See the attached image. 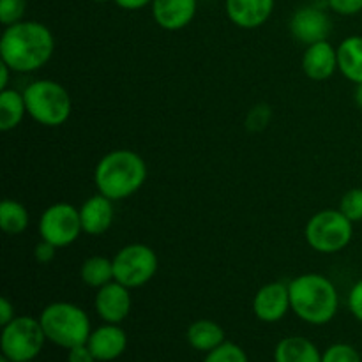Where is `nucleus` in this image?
Here are the masks:
<instances>
[{"mask_svg": "<svg viewBox=\"0 0 362 362\" xmlns=\"http://www.w3.org/2000/svg\"><path fill=\"white\" fill-rule=\"evenodd\" d=\"M55 52V37L41 21L21 20L9 25L0 39L2 62L13 73H34L48 64Z\"/></svg>", "mask_w": 362, "mask_h": 362, "instance_id": "1", "label": "nucleus"}, {"mask_svg": "<svg viewBox=\"0 0 362 362\" xmlns=\"http://www.w3.org/2000/svg\"><path fill=\"white\" fill-rule=\"evenodd\" d=\"M147 180V165L140 154L127 148L112 151L99 159L94 170L98 191L110 200L119 202L133 197Z\"/></svg>", "mask_w": 362, "mask_h": 362, "instance_id": "2", "label": "nucleus"}, {"mask_svg": "<svg viewBox=\"0 0 362 362\" xmlns=\"http://www.w3.org/2000/svg\"><path fill=\"white\" fill-rule=\"evenodd\" d=\"M288 288L292 311L306 324L325 325L338 313V290L327 276L300 274L288 283Z\"/></svg>", "mask_w": 362, "mask_h": 362, "instance_id": "3", "label": "nucleus"}, {"mask_svg": "<svg viewBox=\"0 0 362 362\" xmlns=\"http://www.w3.org/2000/svg\"><path fill=\"white\" fill-rule=\"evenodd\" d=\"M39 322L46 339L60 349L85 345L90 338V318L80 306L71 303H52L41 311Z\"/></svg>", "mask_w": 362, "mask_h": 362, "instance_id": "4", "label": "nucleus"}, {"mask_svg": "<svg viewBox=\"0 0 362 362\" xmlns=\"http://www.w3.org/2000/svg\"><path fill=\"white\" fill-rule=\"evenodd\" d=\"M23 98L27 103V113L41 126H62L73 112V99L67 88L59 81H32L23 90Z\"/></svg>", "mask_w": 362, "mask_h": 362, "instance_id": "5", "label": "nucleus"}, {"mask_svg": "<svg viewBox=\"0 0 362 362\" xmlns=\"http://www.w3.org/2000/svg\"><path fill=\"white\" fill-rule=\"evenodd\" d=\"M304 237L311 250L334 255L352 243L354 223L339 209H325L308 221Z\"/></svg>", "mask_w": 362, "mask_h": 362, "instance_id": "6", "label": "nucleus"}, {"mask_svg": "<svg viewBox=\"0 0 362 362\" xmlns=\"http://www.w3.org/2000/svg\"><path fill=\"white\" fill-rule=\"evenodd\" d=\"M46 341L48 339L39 318L16 317L2 327L0 349L2 356L13 362H30L42 352Z\"/></svg>", "mask_w": 362, "mask_h": 362, "instance_id": "7", "label": "nucleus"}, {"mask_svg": "<svg viewBox=\"0 0 362 362\" xmlns=\"http://www.w3.org/2000/svg\"><path fill=\"white\" fill-rule=\"evenodd\" d=\"M158 267V255L147 244H127L113 257L115 281L129 290L147 285L156 276Z\"/></svg>", "mask_w": 362, "mask_h": 362, "instance_id": "8", "label": "nucleus"}, {"mask_svg": "<svg viewBox=\"0 0 362 362\" xmlns=\"http://www.w3.org/2000/svg\"><path fill=\"white\" fill-rule=\"evenodd\" d=\"M39 235L42 240H48L57 247H66L76 243L80 233L83 232L80 219V209L74 205L60 202L49 205L39 218Z\"/></svg>", "mask_w": 362, "mask_h": 362, "instance_id": "9", "label": "nucleus"}, {"mask_svg": "<svg viewBox=\"0 0 362 362\" xmlns=\"http://www.w3.org/2000/svg\"><path fill=\"white\" fill-rule=\"evenodd\" d=\"M331 28V18L324 9L317 6L300 7L290 18V34L293 39L306 46L327 41Z\"/></svg>", "mask_w": 362, "mask_h": 362, "instance_id": "10", "label": "nucleus"}, {"mask_svg": "<svg viewBox=\"0 0 362 362\" xmlns=\"http://www.w3.org/2000/svg\"><path fill=\"white\" fill-rule=\"evenodd\" d=\"M292 310L290 304V288L281 281H272L262 286L253 299L255 317L265 324H276L283 320Z\"/></svg>", "mask_w": 362, "mask_h": 362, "instance_id": "11", "label": "nucleus"}, {"mask_svg": "<svg viewBox=\"0 0 362 362\" xmlns=\"http://www.w3.org/2000/svg\"><path fill=\"white\" fill-rule=\"evenodd\" d=\"M131 293L129 288L120 285L119 281H112L108 285L98 288L94 308L105 324H122L131 313Z\"/></svg>", "mask_w": 362, "mask_h": 362, "instance_id": "12", "label": "nucleus"}, {"mask_svg": "<svg viewBox=\"0 0 362 362\" xmlns=\"http://www.w3.org/2000/svg\"><path fill=\"white\" fill-rule=\"evenodd\" d=\"M151 9L152 18L163 30L177 32L194 20L198 0H154Z\"/></svg>", "mask_w": 362, "mask_h": 362, "instance_id": "13", "label": "nucleus"}, {"mask_svg": "<svg viewBox=\"0 0 362 362\" xmlns=\"http://www.w3.org/2000/svg\"><path fill=\"white\" fill-rule=\"evenodd\" d=\"M276 0H225L228 20L235 27L253 30L271 18Z\"/></svg>", "mask_w": 362, "mask_h": 362, "instance_id": "14", "label": "nucleus"}, {"mask_svg": "<svg viewBox=\"0 0 362 362\" xmlns=\"http://www.w3.org/2000/svg\"><path fill=\"white\" fill-rule=\"evenodd\" d=\"M87 345L99 362L115 361L127 350V334L119 324H105L90 332Z\"/></svg>", "mask_w": 362, "mask_h": 362, "instance_id": "15", "label": "nucleus"}, {"mask_svg": "<svg viewBox=\"0 0 362 362\" xmlns=\"http://www.w3.org/2000/svg\"><path fill=\"white\" fill-rule=\"evenodd\" d=\"M303 71L310 80L325 81L338 71V48L329 41L306 46L303 55Z\"/></svg>", "mask_w": 362, "mask_h": 362, "instance_id": "16", "label": "nucleus"}, {"mask_svg": "<svg viewBox=\"0 0 362 362\" xmlns=\"http://www.w3.org/2000/svg\"><path fill=\"white\" fill-rule=\"evenodd\" d=\"M115 218L113 211V200L105 194L98 193L83 202L80 207L81 228L87 235H103L110 230Z\"/></svg>", "mask_w": 362, "mask_h": 362, "instance_id": "17", "label": "nucleus"}, {"mask_svg": "<svg viewBox=\"0 0 362 362\" xmlns=\"http://www.w3.org/2000/svg\"><path fill=\"white\" fill-rule=\"evenodd\" d=\"M274 362H322V354L311 339L288 336L276 345Z\"/></svg>", "mask_w": 362, "mask_h": 362, "instance_id": "18", "label": "nucleus"}, {"mask_svg": "<svg viewBox=\"0 0 362 362\" xmlns=\"http://www.w3.org/2000/svg\"><path fill=\"white\" fill-rule=\"evenodd\" d=\"M338 69L352 83H362V35H350L339 42Z\"/></svg>", "mask_w": 362, "mask_h": 362, "instance_id": "19", "label": "nucleus"}, {"mask_svg": "<svg viewBox=\"0 0 362 362\" xmlns=\"http://www.w3.org/2000/svg\"><path fill=\"white\" fill-rule=\"evenodd\" d=\"M226 341L225 329L212 320H197L187 329V343L198 352L209 354Z\"/></svg>", "mask_w": 362, "mask_h": 362, "instance_id": "20", "label": "nucleus"}, {"mask_svg": "<svg viewBox=\"0 0 362 362\" xmlns=\"http://www.w3.org/2000/svg\"><path fill=\"white\" fill-rule=\"evenodd\" d=\"M27 113V103H25L23 92L14 88L0 90V129L13 131L23 120Z\"/></svg>", "mask_w": 362, "mask_h": 362, "instance_id": "21", "label": "nucleus"}, {"mask_svg": "<svg viewBox=\"0 0 362 362\" xmlns=\"http://www.w3.org/2000/svg\"><path fill=\"white\" fill-rule=\"evenodd\" d=\"M80 278L90 288H101V286L108 285V283L115 281V274H113V260L106 257H95L87 258L81 264Z\"/></svg>", "mask_w": 362, "mask_h": 362, "instance_id": "22", "label": "nucleus"}, {"mask_svg": "<svg viewBox=\"0 0 362 362\" xmlns=\"http://www.w3.org/2000/svg\"><path fill=\"white\" fill-rule=\"evenodd\" d=\"M30 223L27 207L16 200H4L0 204V226L9 235H20Z\"/></svg>", "mask_w": 362, "mask_h": 362, "instance_id": "23", "label": "nucleus"}, {"mask_svg": "<svg viewBox=\"0 0 362 362\" xmlns=\"http://www.w3.org/2000/svg\"><path fill=\"white\" fill-rule=\"evenodd\" d=\"M204 362H250V359H247V354L244 352V349H240L237 343L225 341L218 349L211 350L205 356Z\"/></svg>", "mask_w": 362, "mask_h": 362, "instance_id": "24", "label": "nucleus"}, {"mask_svg": "<svg viewBox=\"0 0 362 362\" xmlns=\"http://www.w3.org/2000/svg\"><path fill=\"white\" fill-rule=\"evenodd\" d=\"M339 211L352 223L362 221V187H354L343 194L339 202Z\"/></svg>", "mask_w": 362, "mask_h": 362, "instance_id": "25", "label": "nucleus"}, {"mask_svg": "<svg viewBox=\"0 0 362 362\" xmlns=\"http://www.w3.org/2000/svg\"><path fill=\"white\" fill-rule=\"evenodd\" d=\"M322 362H362V359L349 343H334L322 354Z\"/></svg>", "mask_w": 362, "mask_h": 362, "instance_id": "26", "label": "nucleus"}, {"mask_svg": "<svg viewBox=\"0 0 362 362\" xmlns=\"http://www.w3.org/2000/svg\"><path fill=\"white\" fill-rule=\"evenodd\" d=\"M25 11H27V0H0V21L6 27L23 20Z\"/></svg>", "mask_w": 362, "mask_h": 362, "instance_id": "27", "label": "nucleus"}, {"mask_svg": "<svg viewBox=\"0 0 362 362\" xmlns=\"http://www.w3.org/2000/svg\"><path fill=\"white\" fill-rule=\"evenodd\" d=\"M327 6L332 13L341 16H354L362 11V0H327Z\"/></svg>", "mask_w": 362, "mask_h": 362, "instance_id": "28", "label": "nucleus"}, {"mask_svg": "<svg viewBox=\"0 0 362 362\" xmlns=\"http://www.w3.org/2000/svg\"><path fill=\"white\" fill-rule=\"evenodd\" d=\"M349 310L357 320L362 322V279L352 286L349 293Z\"/></svg>", "mask_w": 362, "mask_h": 362, "instance_id": "29", "label": "nucleus"}, {"mask_svg": "<svg viewBox=\"0 0 362 362\" xmlns=\"http://www.w3.org/2000/svg\"><path fill=\"white\" fill-rule=\"evenodd\" d=\"M57 250H59V247L53 246L52 243H48V240H42L41 239V243H39L37 246H35V250H34L35 260H37L39 264H42V265L49 264V262L55 260Z\"/></svg>", "mask_w": 362, "mask_h": 362, "instance_id": "30", "label": "nucleus"}, {"mask_svg": "<svg viewBox=\"0 0 362 362\" xmlns=\"http://www.w3.org/2000/svg\"><path fill=\"white\" fill-rule=\"evenodd\" d=\"M67 362H98L88 345H78L67 350Z\"/></svg>", "mask_w": 362, "mask_h": 362, "instance_id": "31", "label": "nucleus"}, {"mask_svg": "<svg viewBox=\"0 0 362 362\" xmlns=\"http://www.w3.org/2000/svg\"><path fill=\"white\" fill-rule=\"evenodd\" d=\"M16 315H14V306L7 297L0 299V325H7L11 320H14Z\"/></svg>", "mask_w": 362, "mask_h": 362, "instance_id": "32", "label": "nucleus"}, {"mask_svg": "<svg viewBox=\"0 0 362 362\" xmlns=\"http://www.w3.org/2000/svg\"><path fill=\"white\" fill-rule=\"evenodd\" d=\"M120 9L124 11H138V9H144V7L152 6L154 0H113Z\"/></svg>", "mask_w": 362, "mask_h": 362, "instance_id": "33", "label": "nucleus"}, {"mask_svg": "<svg viewBox=\"0 0 362 362\" xmlns=\"http://www.w3.org/2000/svg\"><path fill=\"white\" fill-rule=\"evenodd\" d=\"M11 67L7 66V64H0V90H6V88H9L7 85H9V78H11Z\"/></svg>", "mask_w": 362, "mask_h": 362, "instance_id": "34", "label": "nucleus"}, {"mask_svg": "<svg viewBox=\"0 0 362 362\" xmlns=\"http://www.w3.org/2000/svg\"><path fill=\"white\" fill-rule=\"evenodd\" d=\"M354 101H356V105L362 110V83L356 85V92H354Z\"/></svg>", "mask_w": 362, "mask_h": 362, "instance_id": "35", "label": "nucleus"}, {"mask_svg": "<svg viewBox=\"0 0 362 362\" xmlns=\"http://www.w3.org/2000/svg\"><path fill=\"white\" fill-rule=\"evenodd\" d=\"M0 362H13V361H11V359H9V357L2 356V357H0Z\"/></svg>", "mask_w": 362, "mask_h": 362, "instance_id": "36", "label": "nucleus"}, {"mask_svg": "<svg viewBox=\"0 0 362 362\" xmlns=\"http://www.w3.org/2000/svg\"><path fill=\"white\" fill-rule=\"evenodd\" d=\"M99 2H105V0H99Z\"/></svg>", "mask_w": 362, "mask_h": 362, "instance_id": "37", "label": "nucleus"}, {"mask_svg": "<svg viewBox=\"0 0 362 362\" xmlns=\"http://www.w3.org/2000/svg\"><path fill=\"white\" fill-rule=\"evenodd\" d=\"M30 362H35V361H30Z\"/></svg>", "mask_w": 362, "mask_h": 362, "instance_id": "38", "label": "nucleus"}]
</instances>
